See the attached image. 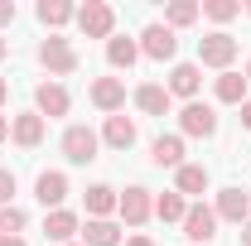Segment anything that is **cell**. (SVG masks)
Segmentation results:
<instances>
[{"label": "cell", "instance_id": "6da1fadb", "mask_svg": "<svg viewBox=\"0 0 251 246\" xmlns=\"http://www.w3.org/2000/svg\"><path fill=\"white\" fill-rule=\"evenodd\" d=\"M39 63H44L53 77H68V73H77V49H73V39H63V34H49V39L39 44Z\"/></svg>", "mask_w": 251, "mask_h": 246}, {"label": "cell", "instance_id": "7a4b0ae2", "mask_svg": "<svg viewBox=\"0 0 251 246\" xmlns=\"http://www.w3.org/2000/svg\"><path fill=\"white\" fill-rule=\"evenodd\" d=\"M232 58H237V39H232L227 29H213V34H203V39H198V63H203V68L227 73Z\"/></svg>", "mask_w": 251, "mask_h": 246}, {"label": "cell", "instance_id": "3957f363", "mask_svg": "<svg viewBox=\"0 0 251 246\" xmlns=\"http://www.w3.org/2000/svg\"><path fill=\"white\" fill-rule=\"evenodd\" d=\"M77 29L87 34V39H111V34H116V10H111L106 0L77 5Z\"/></svg>", "mask_w": 251, "mask_h": 246}, {"label": "cell", "instance_id": "277c9868", "mask_svg": "<svg viewBox=\"0 0 251 246\" xmlns=\"http://www.w3.org/2000/svg\"><path fill=\"white\" fill-rule=\"evenodd\" d=\"M116 213H121L126 227H145V222L155 217V198H150V188H145V184H130L121 198H116Z\"/></svg>", "mask_w": 251, "mask_h": 246}, {"label": "cell", "instance_id": "5b68a950", "mask_svg": "<svg viewBox=\"0 0 251 246\" xmlns=\"http://www.w3.org/2000/svg\"><path fill=\"white\" fill-rule=\"evenodd\" d=\"M97 150H101V135H97L92 125H68V130H63V154H68V164H92Z\"/></svg>", "mask_w": 251, "mask_h": 246}, {"label": "cell", "instance_id": "8992f818", "mask_svg": "<svg viewBox=\"0 0 251 246\" xmlns=\"http://www.w3.org/2000/svg\"><path fill=\"white\" fill-rule=\"evenodd\" d=\"M179 130L193 135V140H213V135H218V111H213L208 101H184V111H179Z\"/></svg>", "mask_w": 251, "mask_h": 246}, {"label": "cell", "instance_id": "52a82bcc", "mask_svg": "<svg viewBox=\"0 0 251 246\" xmlns=\"http://www.w3.org/2000/svg\"><path fill=\"white\" fill-rule=\"evenodd\" d=\"M140 53L150 63H169L174 53H179V34L169 29V25H145V34H140Z\"/></svg>", "mask_w": 251, "mask_h": 246}, {"label": "cell", "instance_id": "ba28073f", "mask_svg": "<svg viewBox=\"0 0 251 246\" xmlns=\"http://www.w3.org/2000/svg\"><path fill=\"white\" fill-rule=\"evenodd\" d=\"M34 111H39V116H49V121L68 116V111H73L68 87H63V82H39V87H34Z\"/></svg>", "mask_w": 251, "mask_h": 246}, {"label": "cell", "instance_id": "9c48e42d", "mask_svg": "<svg viewBox=\"0 0 251 246\" xmlns=\"http://www.w3.org/2000/svg\"><path fill=\"white\" fill-rule=\"evenodd\" d=\"M184 237L193 246H208L213 237H218V213L213 208H203V203H188V213H184Z\"/></svg>", "mask_w": 251, "mask_h": 246}, {"label": "cell", "instance_id": "30bf717a", "mask_svg": "<svg viewBox=\"0 0 251 246\" xmlns=\"http://www.w3.org/2000/svg\"><path fill=\"white\" fill-rule=\"evenodd\" d=\"M87 97H92V106H97V111L116 116V111L126 106V82H121V77H97L92 87H87Z\"/></svg>", "mask_w": 251, "mask_h": 246}, {"label": "cell", "instance_id": "8fae6325", "mask_svg": "<svg viewBox=\"0 0 251 246\" xmlns=\"http://www.w3.org/2000/svg\"><path fill=\"white\" fill-rule=\"evenodd\" d=\"M213 213H218V222H237V227H247V222H251V193H242V188H222Z\"/></svg>", "mask_w": 251, "mask_h": 246}, {"label": "cell", "instance_id": "7c38bea8", "mask_svg": "<svg viewBox=\"0 0 251 246\" xmlns=\"http://www.w3.org/2000/svg\"><path fill=\"white\" fill-rule=\"evenodd\" d=\"M198 87H203V68H198V63H174V73H169V97L198 101Z\"/></svg>", "mask_w": 251, "mask_h": 246}, {"label": "cell", "instance_id": "4fadbf2b", "mask_svg": "<svg viewBox=\"0 0 251 246\" xmlns=\"http://www.w3.org/2000/svg\"><path fill=\"white\" fill-rule=\"evenodd\" d=\"M34 198L53 213V208H63V198H68V174H58V169H44L39 179H34Z\"/></svg>", "mask_w": 251, "mask_h": 246}, {"label": "cell", "instance_id": "5bb4252c", "mask_svg": "<svg viewBox=\"0 0 251 246\" xmlns=\"http://www.w3.org/2000/svg\"><path fill=\"white\" fill-rule=\"evenodd\" d=\"M10 140H15L20 150L44 145V116H39V111H20V116L10 121Z\"/></svg>", "mask_w": 251, "mask_h": 246}, {"label": "cell", "instance_id": "9a60e30c", "mask_svg": "<svg viewBox=\"0 0 251 246\" xmlns=\"http://www.w3.org/2000/svg\"><path fill=\"white\" fill-rule=\"evenodd\" d=\"M82 232V222H77V213H68V208H53V213L44 217V237L58 246H73V237Z\"/></svg>", "mask_w": 251, "mask_h": 246}, {"label": "cell", "instance_id": "2e32d148", "mask_svg": "<svg viewBox=\"0 0 251 246\" xmlns=\"http://www.w3.org/2000/svg\"><path fill=\"white\" fill-rule=\"evenodd\" d=\"M150 159H155L159 169H184V135H155L150 140Z\"/></svg>", "mask_w": 251, "mask_h": 246}, {"label": "cell", "instance_id": "e0dca14e", "mask_svg": "<svg viewBox=\"0 0 251 246\" xmlns=\"http://www.w3.org/2000/svg\"><path fill=\"white\" fill-rule=\"evenodd\" d=\"M135 106H140L145 116H169L174 97H169V87H159V82H140V87H135Z\"/></svg>", "mask_w": 251, "mask_h": 246}, {"label": "cell", "instance_id": "ac0fdd59", "mask_svg": "<svg viewBox=\"0 0 251 246\" xmlns=\"http://www.w3.org/2000/svg\"><path fill=\"white\" fill-rule=\"evenodd\" d=\"M82 246H121V227L111 217H87L82 222Z\"/></svg>", "mask_w": 251, "mask_h": 246}, {"label": "cell", "instance_id": "d6986e66", "mask_svg": "<svg viewBox=\"0 0 251 246\" xmlns=\"http://www.w3.org/2000/svg\"><path fill=\"white\" fill-rule=\"evenodd\" d=\"M213 92H218V101H222V106H242L251 87H247V77H242V73H232V68H227V73H218Z\"/></svg>", "mask_w": 251, "mask_h": 246}, {"label": "cell", "instance_id": "ffe728a7", "mask_svg": "<svg viewBox=\"0 0 251 246\" xmlns=\"http://www.w3.org/2000/svg\"><path fill=\"white\" fill-rule=\"evenodd\" d=\"M101 140H106L111 150H130V145H135V121H130V116H121V111H116V116H106Z\"/></svg>", "mask_w": 251, "mask_h": 246}, {"label": "cell", "instance_id": "44dd1931", "mask_svg": "<svg viewBox=\"0 0 251 246\" xmlns=\"http://www.w3.org/2000/svg\"><path fill=\"white\" fill-rule=\"evenodd\" d=\"M135 58H140V44H135V39H126V34H111V39H106V63H111L116 73L135 68Z\"/></svg>", "mask_w": 251, "mask_h": 246}, {"label": "cell", "instance_id": "7402d4cb", "mask_svg": "<svg viewBox=\"0 0 251 246\" xmlns=\"http://www.w3.org/2000/svg\"><path fill=\"white\" fill-rule=\"evenodd\" d=\"M174 193H184V198L208 193V169H203V164H184V169H174Z\"/></svg>", "mask_w": 251, "mask_h": 246}, {"label": "cell", "instance_id": "603a6c76", "mask_svg": "<svg viewBox=\"0 0 251 246\" xmlns=\"http://www.w3.org/2000/svg\"><path fill=\"white\" fill-rule=\"evenodd\" d=\"M68 20H77V5H68V0H39V25L44 29H63Z\"/></svg>", "mask_w": 251, "mask_h": 246}, {"label": "cell", "instance_id": "cb8c5ba5", "mask_svg": "<svg viewBox=\"0 0 251 246\" xmlns=\"http://www.w3.org/2000/svg\"><path fill=\"white\" fill-rule=\"evenodd\" d=\"M116 198H121V193L111 184H92L87 188V217H111L116 213Z\"/></svg>", "mask_w": 251, "mask_h": 246}, {"label": "cell", "instance_id": "d4e9b609", "mask_svg": "<svg viewBox=\"0 0 251 246\" xmlns=\"http://www.w3.org/2000/svg\"><path fill=\"white\" fill-rule=\"evenodd\" d=\"M184 213H188V198H184V193L169 188V193H159V198H155V217H159V222H184Z\"/></svg>", "mask_w": 251, "mask_h": 246}, {"label": "cell", "instance_id": "484cf974", "mask_svg": "<svg viewBox=\"0 0 251 246\" xmlns=\"http://www.w3.org/2000/svg\"><path fill=\"white\" fill-rule=\"evenodd\" d=\"M198 15H203V5H198V0H174V5L164 10V25H169V29H188Z\"/></svg>", "mask_w": 251, "mask_h": 246}, {"label": "cell", "instance_id": "4316f807", "mask_svg": "<svg viewBox=\"0 0 251 246\" xmlns=\"http://www.w3.org/2000/svg\"><path fill=\"white\" fill-rule=\"evenodd\" d=\"M203 15H208L213 25H227V20L242 15V0H203Z\"/></svg>", "mask_w": 251, "mask_h": 246}, {"label": "cell", "instance_id": "83f0119b", "mask_svg": "<svg viewBox=\"0 0 251 246\" xmlns=\"http://www.w3.org/2000/svg\"><path fill=\"white\" fill-rule=\"evenodd\" d=\"M25 232V208H0V237H20Z\"/></svg>", "mask_w": 251, "mask_h": 246}, {"label": "cell", "instance_id": "f1b7e54d", "mask_svg": "<svg viewBox=\"0 0 251 246\" xmlns=\"http://www.w3.org/2000/svg\"><path fill=\"white\" fill-rule=\"evenodd\" d=\"M15 198V169H0V208H10Z\"/></svg>", "mask_w": 251, "mask_h": 246}, {"label": "cell", "instance_id": "f546056e", "mask_svg": "<svg viewBox=\"0 0 251 246\" xmlns=\"http://www.w3.org/2000/svg\"><path fill=\"white\" fill-rule=\"evenodd\" d=\"M15 25V0H0V29Z\"/></svg>", "mask_w": 251, "mask_h": 246}, {"label": "cell", "instance_id": "4dcf8cb0", "mask_svg": "<svg viewBox=\"0 0 251 246\" xmlns=\"http://www.w3.org/2000/svg\"><path fill=\"white\" fill-rule=\"evenodd\" d=\"M242 125H247V130H251V97H247V101H242Z\"/></svg>", "mask_w": 251, "mask_h": 246}, {"label": "cell", "instance_id": "1f68e13d", "mask_svg": "<svg viewBox=\"0 0 251 246\" xmlns=\"http://www.w3.org/2000/svg\"><path fill=\"white\" fill-rule=\"evenodd\" d=\"M126 246H155L150 237H126Z\"/></svg>", "mask_w": 251, "mask_h": 246}, {"label": "cell", "instance_id": "d6a6232c", "mask_svg": "<svg viewBox=\"0 0 251 246\" xmlns=\"http://www.w3.org/2000/svg\"><path fill=\"white\" fill-rule=\"evenodd\" d=\"M0 246H25V237H0Z\"/></svg>", "mask_w": 251, "mask_h": 246}, {"label": "cell", "instance_id": "836d02e7", "mask_svg": "<svg viewBox=\"0 0 251 246\" xmlns=\"http://www.w3.org/2000/svg\"><path fill=\"white\" fill-rule=\"evenodd\" d=\"M0 140H10V121L5 116H0Z\"/></svg>", "mask_w": 251, "mask_h": 246}, {"label": "cell", "instance_id": "e575fe53", "mask_svg": "<svg viewBox=\"0 0 251 246\" xmlns=\"http://www.w3.org/2000/svg\"><path fill=\"white\" fill-rule=\"evenodd\" d=\"M242 246H251V222H247V227H242Z\"/></svg>", "mask_w": 251, "mask_h": 246}, {"label": "cell", "instance_id": "d590c367", "mask_svg": "<svg viewBox=\"0 0 251 246\" xmlns=\"http://www.w3.org/2000/svg\"><path fill=\"white\" fill-rule=\"evenodd\" d=\"M5 97H10V82H5V77H0V101H5Z\"/></svg>", "mask_w": 251, "mask_h": 246}, {"label": "cell", "instance_id": "8d00e7d4", "mask_svg": "<svg viewBox=\"0 0 251 246\" xmlns=\"http://www.w3.org/2000/svg\"><path fill=\"white\" fill-rule=\"evenodd\" d=\"M242 77H247V87H251V58H247V68H242Z\"/></svg>", "mask_w": 251, "mask_h": 246}, {"label": "cell", "instance_id": "74e56055", "mask_svg": "<svg viewBox=\"0 0 251 246\" xmlns=\"http://www.w3.org/2000/svg\"><path fill=\"white\" fill-rule=\"evenodd\" d=\"M5 53H10V44H5V39H0V58H5Z\"/></svg>", "mask_w": 251, "mask_h": 246}, {"label": "cell", "instance_id": "f35d334b", "mask_svg": "<svg viewBox=\"0 0 251 246\" xmlns=\"http://www.w3.org/2000/svg\"><path fill=\"white\" fill-rule=\"evenodd\" d=\"M242 10H247V15H251V0H247V5H242Z\"/></svg>", "mask_w": 251, "mask_h": 246}, {"label": "cell", "instance_id": "ab89813d", "mask_svg": "<svg viewBox=\"0 0 251 246\" xmlns=\"http://www.w3.org/2000/svg\"><path fill=\"white\" fill-rule=\"evenodd\" d=\"M73 246H82V242H73Z\"/></svg>", "mask_w": 251, "mask_h": 246}]
</instances>
